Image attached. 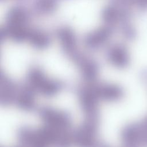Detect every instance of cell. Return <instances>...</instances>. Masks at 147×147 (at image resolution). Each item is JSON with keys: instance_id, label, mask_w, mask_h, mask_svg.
Wrapping results in <instances>:
<instances>
[{"instance_id": "obj_10", "label": "cell", "mask_w": 147, "mask_h": 147, "mask_svg": "<svg viewBox=\"0 0 147 147\" xmlns=\"http://www.w3.org/2000/svg\"><path fill=\"white\" fill-rule=\"evenodd\" d=\"M52 37L48 32L40 28L33 26L26 43L34 49L42 50L50 45Z\"/></svg>"}, {"instance_id": "obj_1", "label": "cell", "mask_w": 147, "mask_h": 147, "mask_svg": "<svg viewBox=\"0 0 147 147\" xmlns=\"http://www.w3.org/2000/svg\"><path fill=\"white\" fill-rule=\"evenodd\" d=\"M28 84L36 92L48 96L57 94L61 89L59 82L48 78L37 67H32L28 72Z\"/></svg>"}, {"instance_id": "obj_13", "label": "cell", "mask_w": 147, "mask_h": 147, "mask_svg": "<svg viewBox=\"0 0 147 147\" xmlns=\"http://www.w3.org/2000/svg\"><path fill=\"white\" fill-rule=\"evenodd\" d=\"M106 58L111 64L115 66L123 65L126 61L125 49L119 45H111L106 52Z\"/></svg>"}, {"instance_id": "obj_6", "label": "cell", "mask_w": 147, "mask_h": 147, "mask_svg": "<svg viewBox=\"0 0 147 147\" xmlns=\"http://www.w3.org/2000/svg\"><path fill=\"white\" fill-rule=\"evenodd\" d=\"M33 16L30 9L21 5L11 7L6 16L5 24L13 26H28Z\"/></svg>"}, {"instance_id": "obj_4", "label": "cell", "mask_w": 147, "mask_h": 147, "mask_svg": "<svg viewBox=\"0 0 147 147\" xmlns=\"http://www.w3.org/2000/svg\"><path fill=\"white\" fill-rule=\"evenodd\" d=\"M55 36L65 55L69 59L79 51L78 37L72 28L67 25L60 26L56 29Z\"/></svg>"}, {"instance_id": "obj_3", "label": "cell", "mask_w": 147, "mask_h": 147, "mask_svg": "<svg viewBox=\"0 0 147 147\" xmlns=\"http://www.w3.org/2000/svg\"><path fill=\"white\" fill-rule=\"evenodd\" d=\"M113 29L103 24L87 32L83 37L84 47L91 51H96L108 46L111 38Z\"/></svg>"}, {"instance_id": "obj_9", "label": "cell", "mask_w": 147, "mask_h": 147, "mask_svg": "<svg viewBox=\"0 0 147 147\" xmlns=\"http://www.w3.org/2000/svg\"><path fill=\"white\" fill-rule=\"evenodd\" d=\"M17 89L14 83L4 74L0 77V102L4 106H9L15 103Z\"/></svg>"}, {"instance_id": "obj_8", "label": "cell", "mask_w": 147, "mask_h": 147, "mask_svg": "<svg viewBox=\"0 0 147 147\" xmlns=\"http://www.w3.org/2000/svg\"><path fill=\"white\" fill-rule=\"evenodd\" d=\"M88 82L92 92L99 100L113 101L118 99L120 97L121 91L115 85L96 83L95 81Z\"/></svg>"}, {"instance_id": "obj_11", "label": "cell", "mask_w": 147, "mask_h": 147, "mask_svg": "<svg viewBox=\"0 0 147 147\" xmlns=\"http://www.w3.org/2000/svg\"><path fill=\"white\" fill-rule=\"evenodd\" d=\"M35 91L27 83L17 90L15 103L24 110H31L35 106Z\"/></svg>"}, {"instance_id": "obj_12", "label": "cell", "mask_w": 147, "mask_h": 147, "mask_svg": "<svg viewBox=\"0 0 147 147\" xmlns=\"http://www.w3.org/2000/svg\"><path fill=\"white\" fill-rule=\"evenodd\" d=\"M58 9L57 0H32L30 9L33 17H47Z\"/></svg>"}, {"instance_id": "obj_2", "label": "cell", "mask_w": 147, "mask_h": 147, "mask_svg": "<svg viewBox=\"0 0 147 147\" xmlns=\"http://www.w3.org/2000/svg\"><path fill=\"white\" fill-rule=\"evenodd\" d=\"M98 123V114L86 115L83 125L74 133V144L78 147H95Z\"/></svg>"}, {"instance_id": "obj_7", "label": "cell", "mask_w": 147, "mask_h": 147, "mask_svg": "<svg viewBox=\"0 0 147 147\" xmlns=\"http://www.w3.org/2000/svg\"><path fill=\"white\" fill-rule=\"evenodd\" d=\"M18 137L24 147H51L38 130L22 127L18 132Z\"/></svg>"}, {"instance_id": "obj_5", "label": "cell", "mask_w": 147, "mask_h": 147, "mask_svg": "<svg viewBox=\"0 0 147 147\" xmlns=\"http://www.w3.org/2000/svg\"><path fill=\"white\" fill-rule=\"evenodd\" d=\"M39 113L45 125L60 130H70L71 121L66 113L51 108H42Z\"/></svg>"}]
</instances>
